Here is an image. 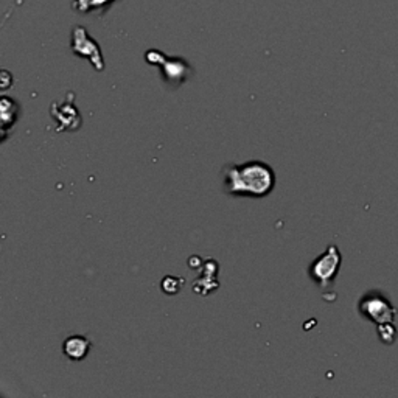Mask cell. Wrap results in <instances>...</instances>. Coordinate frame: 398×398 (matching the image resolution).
<instances>
[{
	"label": "cell",
	"mask_w": 398,
	"mask_h": 398,
	"mask_svg": "<svg viewBox=\"0 0 398 398\" xmlns=\"http://www.w3.org/2000/svg\"><path fill=\"white\" fill-rule=\"evenodd\" d=\"M276 189V172L263 160L227 164L223 168V192L235 198L263 199Z\"/></svg>",
	"instance_id": "1"
},
{
	"label": "cell",
	"mask_w": 398,
	"mask_h": 398,
	"mask_svg": "<svg viewBox=\"0 0 398 398\" xmlns=\"http://www.w3.org/2000/svg\"><path fill=\"white\" fill-rule=\"evenodd\" d=\"M147 63L151 66L160 67V73H162L164 81L172 89H177L187 81L193 75L192 66L189 61H185L182 58H167L159 50H148L145 53Z\"/></svg>",
	"instance_id": "2"
},
{
	"label": "cell",
	"mask_w": 398,
	"mask_h": 398,
	"mask_svg": "<svg viewBox=\"0 0 398 398\" xmlns=\"http://www.w3.org/2000/svg\"><path fill=\"white\" fill-rule=\"evenodd\" d=\"M341 265H342L341 251L337 249V246H335V244H330V246L320 253L318 258L311 261V265L308 268V276L319 288L325 290V288H330L336 281L337 274H340Z\"/></svg>",
	"instance_id": "3"
},
{
	"label": "cell",
	"mask_w": 398,
	"mask_h": 398,
	"mask_svg": "<svg viewBox=\"0 0 398 398\" xmlns=\"http://www.w3.org/2000/svg\"><path fill=\"white\" fill-rule=\"evenodd\" d=\"M358 311L364 319L370 320V323L375 325L394 323L397 318L395 305L389 300L383 293L377 290L361 295L358 302Z\"/></svg>",
	"instance_id": "4"
},
{
	"label": "cell",
	"mask_w": 398,
	"mask_h": 398,
	"mask_svg": "<svg viewBox=\"0 0 398 398\" xmlns=\"http://www.w3.org/2000/svg\"><path fill=\"white\" fill-rule=\"evenodd\" d=\"M72 52L76 56L89 59V63L95 67V70H105V59L103 55H101V48L89 36V33L84 27H75L72 30Z\"/></svg>",
	"instance_id": "5"
},
{
	"label": "cell",
	"mask_w": 398,
	"mask_h": 398,
	"mask_svg": "<svg viewBox=\"0 0 398 398\" xmlns=\"http://www.w3.org/2000/svg\"><path fill=\"white\" fill-rule=\"evenodd\" d=\"M75 95L69 94V97L64 98L63 101H55L50 108V115L55 118L56 122V131H78L83 125V118L81 114L76 108L75 101H73Z\"/></svg>",
	"instance_id": "6"
},
{
	"label": "cell",
	"mask_w": 398,
	"mask_h": 398,
	"mask_svg": "<svg viewBox=\"0 0 398 398\" xmlns=\"http://www.w3.org/2000/svg\"><path fill=\"white\" fill-rule=\"evenodd\" d=\"M218 263L214 258L204 260V263L201 266V274L197 281L193 282V291L199 295H209L218 290Z\"/></svg>",
	"instance_id": "7"
},
{
	"label": "cell",
	"mask_w": 398,
	"mask_h": 398,
	"mask_svg": "<svg viewBox=\"0 0 398 398\" xmlns=\"http://www.w3.org/2000/svg\"><path fill=\"white\" fill-rule=\"evenodd\" d=\"M92 349V342L89 337L84 335H72L67 336L63 342V353L70 361H83L88 357L89 352Z\"/></svg>",
	"instance_id": "8"
},
{
	"label": "cell",
	"mask_w": 398,
	"mask_h": 398,
	"mask_svg": "<svg viewBox=\"0 0 398 398\" xmlns=\"http://www.w3.org/2000/svg\"><path fill=\"white\" fill-rule=\"evenodd\" d=\"M0 111H2V131L5 140L8 137V132L18 123V118L21 115V106L14 98L2 97V101H0Z\"/></svg>",
	"instance_id": "9"
},
{
	"label": "cell",
	"mask_w": 398,
	"mask_h": 398,
	"mask_svg": "<svg viewBox=\"0 0 398 398\" xmlns=\"http://www.w3.org/2000/svg\"><path fill=\"white\" fill-rule=\"evenodd\" d=\"M377 333H378V340L384 345H392L397 341L398 330L394 323H386V324L377 325Z\"/></svg>",
	"instance_id": "10"
},
{
	"label": "cell",
	"mask_w": 398,
	"mask_h": 398,
	"mask_svg": "<svg viewBox=\"0 0 398 398\" xmlns=\"http://www.w3.org/2000/svg\"><path fill=\"white\" fill-rule=\"evenodd\" d=\"M182 286H184V278L177 276H167L164 281L160 282V290L168 295L177 294L182 290Z\"/></svg>",
	"instance_id": "11"
},
{
	"label": "cell",
	"mask_w": 398,
	"mask_h": 398,
	"mask_svg": "<svg viewBox=\"0 0 398 398\" xmlns=\"http://www.w3.org/2000/svg\"><path fill=\"white\" fill-rule=\"evenodd\" d=\"M114 0H75L73 8L81 13H89L92 10H97L100 6H106Z\"/></svg>",
	"instance_id": "12"
}]
</instances>
